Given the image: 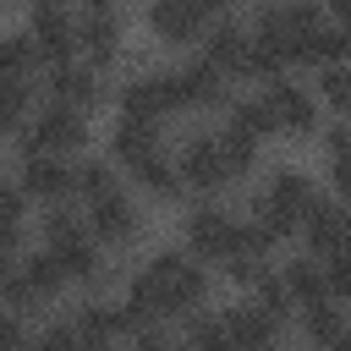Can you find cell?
<instances>
[{
  "mask_svg": "<svg viewBox=\"0 0 351 351\" xmlns=\"http://www.w3.org/2000/svg\"><path fill=\"white\" fill-rule=\"evenodd\" d=\"M143 192H154V197H181L186 186H181V170H176V154H165V148H154L148 159H137L132 170H126Z\"/></svg>",
  "mask_w": 351,
  "mask_h": 351,
  "instance_id": "obj_24",
  "label": "cell"
},
{
  "mask_svg": "<svg viewBox=\"0 0 351 351\" xmlns=\"http://www.w3.org/2000/svg\"><path fill=\"white\" fill-rule=\"evenodd\" d=\"M302 329H307V340H318V346H351V324H346L340 302L307 307V313H302Z\"/></svg>",
  "mask_w": 351,
  "mask_h": 351,
  "instance_id": "obj_28",
  "label": "cell"
},
{
  "mask_svg": "<svg viewBox=\"0 0 351 351\" xmlns=\"http://www.w3.org/2000/svg\"><path fill=\"white\" fill-rule=\"evenodd\" d=\"M82 5H115V0H82Z\"/></svg>",
  "mask_w": 351,
  "mask_h": 351,
  "instance_id": "obj_42",
  "label": "cell"
},
{
  "mask_svg": "<svg viewBox=\"0 0 351 351\" xmlns=\"http://www.w3.org/2000/svg\"><path fill=\"white\" fill-rule=\"evenodd\" d=\"M274 280H280V291H285V307H291V313H307V307L335 302V296H329L324 258H313V252H307V258H291V263H285Z\"/></svg>",
  "mask_w": 351,
  "mask_h": 351,
  "instance_id": "obj_17",
  "label": "cell"
},
{
  "mask_svg": "<svg viewBox=\"0 0 351 351\" xmlns=\"http://www.w3.org/2000/svg\"><path fill=\"white\" fill-rule=\"evenodd\" d=\"M236 230H241V219H236L230 208L197 203V208L186 214V252L203 258V263H225V252L236 247Z\"/></svg>",
  "mask_w": 351,
  "mask_h": 351,
  "instance_id": "obj_8",
  "label": "cell"
},
{
  "mask_svg": "<svg viewBox=\"0 0 351 351\" xmlns=\"http://www.w3.org/2000/svg\"><path fill=\"white\" fill-rule=\"evenodd\" d=\"M192 5H197L203 16H219V11H225V0H192Z\"/></svg>",
  "mask_w": 351,
  "mask_h": 351,
  "instance_id": "obj_40",
  "label": "cell"
},
{
  "mask_svg": "<svg viewBox=\"0 0 351 351\" xmlns=\"http://www.w3.org/2000/svg\"><path fill=\"white\" fill-rule=\"evenodd\" d=\"M71 324H77L82 346H104V340H121V307H110V302H82Z\"/></svg>",
  "mask_w": 351,
  "mask_h": 351,
  "instance_id": "obj_27",
  "label": "cell"
},
{
  "mask_svg": "<svg viewBox=\"0 0 351 351\" xmlns=\"http://www.w3.org/2000/svg\"><path fill=\"white\" fill-rule=\"evenodd\" d=\"M296 236H307V252L313 258H329V252H340V247H351V203L340 197H313V208H307V219H302V230Z\"/></svg>",
  "mask_w": 351,
  "mask_h": 351,
  "instance_id": "obj_12",
  "label": "cell"
},
{
  "mask_svg": "<svg viewBox=\"0 0 351 351\" xmlns=\"http://www.w3.org/2000/svg\"><path fill=\"white\" fill-rule=\"evenodd\" d=\"M148 27L159 44H192V38H203L208 16L192 0H148Z\"/></svg>",
  "mask_w": 351,
  "mask_h": 351,
  "instance_id": "obj_20",
  "label": "cell"
},
{
  "mask_svg": "<svg viewBox=\"0 0 351 351\" xmlns=\"http://www.w3.org/2000/svg\"><path fill=\"white\" fill-rule=\"evenodd\" d=\"M186 340L192 346H230V335H225V313H192L186 318Z\"/></svg>",
  "mask_w": 351,
  "mask_h": 351,
  "instance_id": "obj_33",
  "label": "cell"
},
{
  "mask_svg": "<svg viewBox=\"0 0 351 351\" xmlns=\"http://www.w3.org/2000/svg\"><path fill=\"white\" fill-rule=\"evenodd\" d=\"M208 302V269L192 252H154L132 280H126V302H121V335L159 346L170 318H192Z\"/></svg>",
  "mask_w": 351,
  "mask_h": 351,
  "instance_id": "obj_1",
  "label": "cell"
},
{
  "mask_svg": "<svg viewBox=\"0 0 351 351\" xmlns=\"http://www.w3.org/2000/svg\"><path fill=\"white\" fill-rule=\"evenodd\" d=\"M44 346H82V335H77V324H49L44 335H38Z\"/></svg>",
  "mask_w": 351,
  "mask_h": 351,
  "instance_id": "obj_38",
  "label": "cell"
},
{
  "mask_svg": "<svg viewBox=\"0 0 351 351\" xmlns=\"http://www.w3.org/2000/svg\"><path fill=\"white\" fill-rule=\"evenodd\" d=\"M269 258H274V236L263 230V225H252V219H241V230H236V247L225 252V274L230 280H241V285H258L263 274H269Z\"/></svg>",
  "mask_w": 351,
  "mask_h": 351,
  "instance_id": "obj_16",
  "label": "cell"
},
{
  "mask_svg": "<svg viewBox=\"0 0 351 351\" xmlns=\"http://www.w3.org/2000/svg\"><path fill=\"white\" fill-rule=\"evenodd\" d=\"M66 291V274H60V263L38 247V252H27V258H16V269L0 280V302L11 307V313H44L55 296Z\"/></svg>",
  "mask_w": 351,
  "mask_h": 351,
  "instance_id": "obj_5",
  "label": "cell"
},
{
  "mask_svg": "<svg viewBox=\"0 0 351 351\" xmlns=\"http://www.w3.org/2000/svg\"><path fill=\"white\" fill-rule=\"evenodd\" d=\"M176 170H181V186H186V192H219V186H230V176H225V165H219L214 132L186 137L181 154H176Z\"/></svg>",
  "mask_w": 351,
  "mask_h": 351,
  "instance_id": "obj_14",
  "label": "cell"
},
{
  "mask_svg": "<svg viewBox=\"0 0 351 351\" xmlns=\"http://www.w3.org/2000/svg\"><path fill=\"white\" fill-rule=\"evenodd\" d=\"M324 143H329V159H335V154H351V115H340V121L324 132Z\"/></svg>",
  "mask_w": 351,
  "mask_h": 351,
  "instance_id": "obj_36",
  "label": "cell"
},
{
  "mask_svg": "<svg viewBox=\"0 0 351 351\" xmlns=\"http://www.w3.org/2000/svg\"><path fill=\"white\" fill-rule=\"evenodd\" d=\"M324 11H329V16H335L346 33H351V0H324Z\"/></svg>",
  "mask_w": 351,
  "mask_h": 351,
  "instance_id": "obj_39",
  "label": "cell"
},
{
  "mask_svg": "<svg viewBox=\"0 0 351 351\" xmlns=\"http://www.w3.org/2000/svg\"><path fill=\"white\" fill-rule=\"evenodd\" d=\"M263 110H269V121H274V137H313V132H318V99H313L302 82H291L285 71L269 77Z\"/></svg>",
  "mask_w": 351,
  "mask_h": 351,
  "instance_id": "obj_6",
  "label": "cell"
},
{
  "mask_svg": "<svg viewBox=\"0 0 351 351\" xmlns=\"http://www.w3.org/2000/svg\"><path fill=\"white\" fill-rule=\"evenodd\" d=\"M225 82H230V77H225L208 55H197V60L176 66V71H170L176 110H219V104H230V88H225Z\"/></svg>",
  "mask_w": 351,
  "mask_h": 351,
  "instance_id": "obj_9",
  "label": "cell"
},
{
  "mask_svg": "<svg viewBox=\"0 0 351 351\" xmlns=\"http://www.w3.org/2000/svg\"><path fill=\"white\" fill-rule=\"evenodd\" d=\"M33 5H71V0H33Z\"/></svg>",
  "mask_w": 351,
  "mask_h": 351,
  "instance_id": "obj_41",
  "label": "cell"
},
{
  "mask_svg": "<svg viewBox=\"0 0 351 351\" xmlns=\"http://www.w3.org/2000/svg\"><path fill=\"white\" fill-rule=\"evenodd\" d=\"M329 181H335V192L351 203V154H335V159H329Z\"/></svg>",
  "mask_w": 351,
  "mask_h": 351,
  "instance_id": "obj_37",
  "label": "cell"
},
{
  "mask_svg": "<svg viewBox=\"0 0 351 351\" xmlns=\"http://www.w3.org/2000/svg\"><path fill=\"white\" fill-rule=\"evenodd\" d=\"M38 247L60 263L66 285H93V280H99V241H93V230H88V214H77V208H66V203H49V214H44V241H38Z\"/></svg>",
  "mask_w": 351,
  "mask_h": 351,
  "instance_id": "obj_2",
  "label": "cell"
},
{
  "mask_svg": "<svg viewBox=\"0 0 351 351\" xmlns=\"http://www.w3.org/2000/svg\"><path fill=\"white\" fill-rule=\"evenodd\" d=\"M214 143H219V165H225L230 181H241V176L258 170V137H252V132H241V126L225 121V126L214 132Z\"/></svg>",
  "mask_w": 351,
  "mask_h": 351,
  "instance_id": "obj_25",
  "label": "cell"
},
{
  "mask_svg": "<svg viewBox=\"0 0 351 351\" xmlns=\"http://www.w3.org/2000/svg\"><path fill=\"white\" fill-rule=\"evenodd\" d=\"M82 214H88V230H93L99 247H126V241H137V230H143V214H137V203H132L121 186L104 192V197H93Z\"/></svg>",
  "mask_w": 351,
  "mask_h": 351,
  "instance_id": "obj_10",
  "label": "cell"
},
{
  "mask_svg": "<svg viewBox=\"0 0 351 351\" xmlns=\"http://www.w3.org/2000/svg\"><path fill=\"white\" fill-rule=\"evenodd\" d=\"M159 148V126H148V121H132V115H121L115 121V132H110V154H115V165L121 170H132L137 159H148Z\"/></svg>",
  "mask_w": 351,
  "mask_h": 351,
  "instance_id": "obj_23",
  "label": "cell"
},
{
  "mask_svg": "<svg viewBox=\"0 0 351 351\" xmlns=\"http://www.w3.org/2000/svg\"><path fill=\"white\" fill-rule=\"evenodd\" d=\"M121 115L148 121V126H165V121L176 115V88H170V71H137V77L121 88Z\"/></svg>",
  "mask_w": 351,
  "mask_h": 351,
  "instance_id": "obj_11",
  "label": "cell"
},
{
  "mask_svg": "<svg viewBox=\"0 0 351 351\" xmlns=\"http://www.w3.org/2000/svg\"><path fill=\"white\" fill-rule=\"evenodd\" d=\"M44 93L60 99V104L93 110V104H104V66H93V60H55Z\"/></svg>",
  "mask_w": 351,
  "mask_h": 351,
  "instance_id": "obj_13",
  "label": "cell"
},
{
  "mask_svg": "<svg viewBox=\"0 0 351 351\" xmlns=\"http://www.w3.org/2000/svg\"><path fill=\"white\" fill-rule=\"evenodd\" d=\"M33 44H38V55H44V66H55V60H71L77 55V22L66 16V5H33Z\"/></svg>",
  "mask_w": 351,
  "mask_h": 351,
  "instance_id": "obj_19",
  "label": "cell"
},
{
  "mask_svg": "<svg viewBox=\"0 0 351 351\" xmlns=\"http://www.w3.org/2000/svg\"><path fill=\"white\" fill-rule=\"evenodd\" d=\"M16 186L27 192V203H66L77 197V165L66 154H22V170H16Z\"/></svg>",
  "mask_w": 351,
  "mask_h": 351,
  "instance_id": "obj_7",
  "label": "cell"
},
{
  "mask_svg": "<svg viewBox=\"0 0 351 351\" xmlns=\"http://www.w3.org/2000/svg\"><path fill=\"white\" fill-rule=\"evenodd\" d=\"M302 60L307 66H335V60H351V33L324 11L318 22H313V33H307V44H302Z\"/></svg>",
  "mask_w": 351,
  "mask_h": 351,
  "instance_id": "obj_22",
  "label": "cell"
},
{
  "mask_svg": "<svg viewBox=\"0 0 351 351\" xmlns=\"http://www.w3.org/2000/svg\"><path fill=\"white\" fill-rule=\"evenodd\" d=\"M77 55L93 60V66H110L121 55V16H115V5H88L77 16Z\"/></svg>",
  "mask_w": 351,
  "mask_h": 351,
  "instance_id": "obj_18",
  "label": "cell"
},
{
  "mask_svg": "<svg viewBox=\"0 0 351 351\" xmlns=\"http://www.w3.org/2000/svg\"><path fill=\"white\" fill-rule=\"evenodd\" d=\"M121 181H115V170L110 165H99V159H82L77 165V197L82 203H93V197H104V192H115Z\"/></svg>",
  "mask_w": 351,
  "mask_h": 351,
  "instance_id": "obj_32",
  "label": "cell"
},
{
  "mask_svg": "<svg viewBox=\"0 0 351 351\" xmlns=\"http://www.w3.org/2000/svg\"><path fill=\"white\" fill-rule=\"evenodd\" d=\"M38 66H44V55H38L33 33H0V77H11V82H33Z\"/></svg>",
  "mask_w": 351,
  "mask_h": 351,
  "instance_id": "obj_26",
  "label": "cell"
},
{
  "mask_svg": "<svg viewBox=\"0 0 351 351\" xmlns=\"http://www.w3.org/2000/svg\"><path fill=\"white\" fill-rule=\"evenodd\" d=\"M27 340V329H22V313H11L5 302H0V346H22Z\"/></svg>",
  "mask_w": 351,
  "mask_h": 351,
  "instance_id": "obj_35",
  "label": "cell"
},
{
  "mask_svg": "<svg viewBox=\"0 0 351 351\" xmlns=\"http://www.w3.org/2000/svg\"><path fill=\"white\" fill-rule=\"evenodd\" d=\"M27 115H33V82L0 77V132H22Z\"/></svg>",
  "mask_w": 351,
  "mask_h": 351,
  "instance_id": "obj_29",
  "label": "cell"
},
{
  "mask_svg": "<svg viewBox=\"0 0 351 351\" xmlns=\"http://www.w3.org/2000/svg\"><path fill=\"white\" fill-rule=\"evenodd\" d=\"M247 44H252V33L236 27V22H214V27H203V55H208L225 77H247Z\"/></svg>",
  "mask_w": 351,
  "mask_h": 351,
  "instance_id": "obj_21",
  "label": "cell"
},
{
  "mask_svg": "<svg viewBox=\"0 0 351 351\" xmlns=\"http://www.w3.org/2000/svg\"><path fill=\"white\" fill-rule=\"evenodd\" d=\"M16 137H22V154H77V148H88V110L49 99L27 115V126Z\"/></svg>",
  "mask_w": 351,
  "mask_h": 351,
  "instance_id": "obj_4",
  "label": "cell"
},
{
  "mask_svg": "<svg viewBox=\"0 0 351 351\" xmlns=\"http://www.w3.org/2000/svg\"><path fill=\"white\" fill-rule=\"evenodd\" d=\"M318 99L335 104L340 115H351V60H335L318 71Z\"/></svg>",
  "mask_w": 351,
  "mask_h": 351,
  "instance_id": "obj_30",
  "label": "cell"
},
{
  "mask_svg": "<svg viewBox=\"0 0 351 351\" xmlns=\"http://www.w3.org/2000/svg\"><path fill=\"white\" fill-rule=\"evenodd\" d=\"M280 329H285V313L274 302H263V296H247V302L225 307L230 346H269V340H280Z\"/></svg>",
  "mask_w": 351,
  "mask_h": 351,
  "instance_id": "obj_15",
  "label": "cell"
},
{
  "mask_svg": "<svg viewBox=\"0 0 351 351\" xmlns=\"http://www.w3.org/2000/svg\"><path fill=\"white\" fill-rule=\"evenodd\" d=\"M230 126L252 132L258 143L274 137V121H269V110H263V93H258V99H236V104H230Z\"/></svg>",
  "mask_w": 351,
  "mask_h": 351,
  "instance_id": "obj_31",
  "label": "cell"
},
{
  "mask_svg": "<svg viewBox=\"0 0 351 351\" xmlns=\"http://www.w3.org/2000/svg\"><path fill=\"white\" fill-rule=\"evenodd\" d=\"M22 208H27V192L0 176V230H22Z\"/></svg>",
  "mask_w": 351,
  "mask_h": 351,
  "instance_id": "obj_34",
  "label": "cell"
},
{
  "mask_svg": "<svg viewBox=\"0 0 351 351\" xmlns=\"http://www.w3.org/2000/svg\"><path fill=\"white\" fill-rule=\"evenodd\" d=\"M313 197H318V186L302 176V170H274L269 181H263V192L252 197V225H263L274 241H285V236H296L302 230V219H307V208H313Z\"/></svg>",
  "mask_w": 351,
  "mask_h": 351,
  "instance_id": "obj_3",
  "label": "cell"
}]
</instances>
